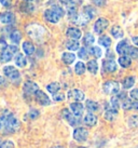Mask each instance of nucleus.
Listing matches in <instances>:
<instances>
[{"mask_svg":"<svg viewBox=\"0 0 138 148\" xmlns=\"http://www.w3.org/2000/svg\"><path fill=\"white\" fill-rule=\"evenodd\" d=\"M4 131L5 133H14L20 129V121L12 114H7L5 123H4Z\"/></svg>","mask_w":138,"mask_h":148,"instance_id":"f257e3e1","label":"nucleus"},{"mask_svg":"<svg viewBox=\"0 0 138 148\" xmlns=\"http://www.w3.org/2000/svg\"><path fill=\"white\" fill-rule=\"evenodd\" d=\"M18 48L16 45H10L0 53V62L1 63H8L13 58V56L17 54Z\"/></svg>","mask_w":138,"mask_h":148,"instance_id":"f03ea898","label":"nucleus"},{"mask_svg":"<svg viewBox=\"0 0 138 148\" xmlns=\"http://www.w3.org/2000/svg\"><path fill=\"white\" fill-rule=\"evenodd\" d=\"M3 74H4V76H5L8 79H10L12 82H17V81H20V71H18L14 66H11V65L4 66Z\"/></svg>","mask_w":138,"mask_h":148,"instance_id":"7ed1b4c3","label":"nucleus"},{"mask_svg":"<svg viewBox=\"0 0 138 148\" xmlns=\"http://www.w3.org/2000/svg\"><path fill=\"white\" fill-rule=\"evenodd\" d=\"M102 90L106 94L109 95H115L119 93L120 91V84L114 80H109V81H106L102 86Z\"/></svg>","mask_w":138,"mask_h":148,"instance_id":"20e7f679","label":"nucleus"},{"mask_svg":"<svg viewBox=\"0 0 138 148\" xmlns=\"http://www.w3.org/2000/svg\"><path fill=\"white\" fill-rule=\"evenodd\" d=\"M108 26H109V21L105 17H99L94 24V32L98 35H100L104 30L107 29Z\"/></svg>","mask_w":138,"mask_h":148,"instance_id":"39448f33","label":"nucleus"},{"mask_svg":"<svg viewBox=\"0 0 138 148\" xmlns=\"http://www.w3.org/2000/svg\"><path fill=\"white\" fill-rule=\"evenodd\" d=\"M89 137V131L84 127H77L73 131V138L78 142H84Z\"/></svg>","mask_w":138,"mask_h":148,"instance_id":"423d86ee","label":"nucleus"},{"mask_svg":"<svg viewBox=\"0 0 138 148\" xmlns=\"http://www.w3.org/2000/svg\"><path fill=\"white\" fill-rule=\"evenodd\" d=\"M35 99H36L37 103L40 104L41 106H48V105L51 104V99H50V97L45 94L43 91H41V90H38L36 92Z\"/></svg>","mask_w":138,"mask_h":148,"instance_id":"0eeeda50","label":"nucleus"},{"mask_svg":"<svg viewBox=\"0 0 138 148\" xmlns=\"http://www.w3.org/2000/svg\"><path fill=\"white\" fill-rule=\"evenodd\" d=\"M117 69H118V66L113 60L107 58L105 61H102V71L111 74V73H114Z\"/></svg>","mask_w":138,"mask_h":148,"instance_id":"6e6552de","label":"nucleus"},{"mask_svg":"<svg viewBox=\"0 0 138 148\" xmlns=\"http://www.w3.org/2000/svg\"><path fill=\"white\" fill-rule=\"evenodd\" d=\"M67 97H68V99H71V101H74V102H81V101L84 99L85 96H84V93L81 90L73 89V90L68 91Z\"/></svg>","mask_w":138,"mask_h":148,"instance_id":"1a4fd4ad","label":"nucleus"},{"mask_svg":"<svg viewBox=\"0 0 138 148\" xmlns=\"http://www.w3.org/2000/svg\"><path fill=\"white\" fill-rule=\"evenodd\" d=\"M23 90H24V93L26 95H35L37 91L39 90V86L33 81H26L24 83Z\"/></svg>","mask_w":138,"mask_h":148,"instance_id":"9d476101","label":"nucleus"},{"mask_svg":"<svg viewBox=\"0 0 138 148\" xmlns=\"http://www.w3.org/2000/svg\"><path fill=\"white\" fill-rule=\"evenodd\" d=\"M44 18L48 22H50V23L55 24V23H57V22L59 21L61 16H59L53 9H48V10L44 11Z\"/></svg>","mask_w":138,"mask_h":148,"instance_id":"9b49d317","label":"nucleus"},{"mask_svg":"<svg viewBox=\"0 0 138 148\" xmlns=\"http://www.w3.org/2000/svg\"><path fill=\"white\" fill-rule=\"evenodd\" d=\"M61 117H63L70 125H77L78 118L73 115L71 111H69V109H63V111H61Z\"/></svg>","mask_w":138,"mask_h":148,"instance_id":"f8f14e48","label":"nucleus"},{"mask_svg":"<svg viewBox=\"0 0 138 148\" xmlns=\"http://www.w3.org/2000/svg\"><path fill=\"white\" fill-rule=\"evenodd\" d=\"M15 21V16L12 12H9V11H5V12L0 13V22L4 25H9L12 24L13 22Z\"/></svg>","mask_w":138,"mask_h":148,"instance_id":"ddd939ff","label":"nucleus"},{"mask_svg":"<svg viewBox=\"0 0 138 148\" xmlns=\"http://www.w3.org/2000/svg\"><path fill=\"white\" fill-rule=\"evenodd\" d=\"M70 109H71V112H72L77 118H80V117L83 115L84 107H83V105H82L80 102H76V103L70 104Z\"/></svg>","mask_w":138,"mask_h":148,"instance_id":"4468645a","label":"nucleus"},{"mask_svg":"<svg viewBox=\"0 0 138 148\" xmlns=\"http://www.w3.org/2000/svg\"><path fill=\"white\" fill-rule=\"evenodd\" d=\"M117 116H118V110L112 108V107L108 104V105H107V108H106V111H105V119L108 120V121H113V120H115Z\"/></svg>","mask_w":138,"mask_h":148,"instance_id":"2eb2a0df","label":"nucleus"},{"mask_svg":"<svg viewBox=\"0 0 138 148\" xmlns=\"http://www.w3.org/2000/svg\"><path fill=\"white\" fill-rule=\"evenodd\" d=\"M83 123L87 125V127H94L97 123V117L93 115V112H87L84 117H83Z\"/></svg>","mask_w":138,"mask_h":148,"instance_id":"dca6fc26","label":"nucleus"},{"mask_svg":"<svg viewBox=\"0 0 138 148\" xmlns=\"http://www.w3.org/2000/svg\"><path fill=\"white\" fill-rule=\"evenodd\" d=\"M66 35H67L68 37L74 39V40H79L82 36V33L78 27H69V28L67 29V32H66Z\"/></svg>","mask_w":138,"mask_h":148,"instance_id":"f3484780","label":"nucleus"},{"mask_svg":"<svg viewBox=\"0 0 138 148\" xmlns=\"http://www.w3.org/2000/svg\"><path fill=\"white\" fill-rule=\"evenodd\" d=\"M128 47H130V45H128L127 40H122V41H120L118 45H117V48H115L117 53L120 54V55H126V52H127Z\"/></svg>","mask_w":138,"mask_h":148,"instance_id":"a211bd4d","label":"nucleus"},{"mask_svg":"<svg viewBox=\"0 0 138 148\" xmlns=\"http://www.w3.org/2000/svg\"><path fill=\"white\" fill-rule=\"evenodd\" d=\"M14 62H15V65L17 67H20V68H23L25 66L27 65V58H25L24 54L22 53H17L15 55V58H14Z\"/></svg>","mask_w":138,"mask_h":148,"instance_id":"6ab92c4d","label":"nucleus"},{"mask_svg":"<svg viewBox=\"0 0 138 148\" xmlns=\"http://www.w3.org/2000/svg\"><path fill=\"white\" fill-rule=\"evenodd\" d=\"M74 60H76V55L71 52H64L61 54V61L65 63L66 65L72 64L74 62Z\"/></svg>","mask_w":138,"mask_h":148,"instance_id":"aec40b11","label":"nucleus"},{"mask_svg":"<svg viewBox=\"0 0 138 148\" xmlns=\"http://www.w3.org/2000/svg\"><path fill=\"white\" fill-rule=\"evenodd\" d=\"M35 45L33 42L30 41H25L23 42V51L26 55H33L35 53Z\"/></svg>","mask_w":138,"mask_h":148,"instance_id":"412c9836","label":"nucleus"},{"mask_svg":"<svg viewBox=\"0 0 138 148\" xmlns=\"http://www.w3.org/2000/svg\"><path fill=\"white\" fill-rule=\"evenodd\" d=\"M86 109L89 110V112H96L99 110V105L97 102H94L92 99H87L85 103Z\"/></svg>","mask_w":138,"mask_h":148,"instance_id":"4be33fe9","label":"nucleus"},{"mask_svg":"<svg viewBox=\"0 0 138 148\" xmlns=\"http://www.w3.org/2000/svg\"><path fill=\"white\" fill-rule=\"evenodd\" d=\"M110 33L112 35V37L115 38V39H120V38H122L123 35H124L123 29H122L120 26H118V25H114L113 27L111 28V30H110Z\"/></svg>","mask_w":138,"mask_h":148,"instance_id":"5701e85b","label":"nucleus"},{"mask_svg":"<svg viewBox=\"0 0 138 148\" xmlns=\"http://www.w3.org/2000/svg\"><path fill=\"white\" fill-rule=\"evenodd\" d=\"M86 68L89 70L91 74L96 75L98 71V63L95 61V60H92V61H89L87 64H86Z\"/></svg>","mask_w":138,"mask_h":148,"instance_id":"b1692460","label":"nucleus"},{"mask_svg":"<svg viewBox=\"0 0 138 148\" xmlns=\"http://www.w3.org/2000/svg\"><path fill=\"white\" fill-rule=\"evenodd\" d=\"M119 64L121 65V67L123 68H127V67H130V64H132V61H130V56H127V55H121L118 60Z\"/></svg>","mask_w":138,"mask_h":148,"instance_id":"393cba45","label":"nucleus"},{"mask_svg":"<svg viewBox=\"0 0 138 148\" xmlns=\"http://www.w3.org/2000/svg\"><path fill=\"white\" fill-rule=\"evenodd\" d=\"M10 39L14 45H17V43H20V39H22V34L18 30H12L10 34Z\"/></svg>","mask_w":138,"mask_h":148,"instance_id":"a878e982","label":"nucleus"},{"mask_svg":"<svg viewBox=\"0 0 138 148\" xmlns=\"http://www.w3.org/2000/svg\"><path fill=\"white\" fill-rule=\"evenodd\" d=\"M134 84H135V77H133V76H128V77H126L122 81V86H123L124 89H130Z\"/></svg>","mask_w":138,"mask_h":148,"instance_id":"bb28decb","label":"nucleus"},{"mask_svg":"<svg viewBox=\"0 0 138 148\" xmlns=\"http://www.w3.org/2000/svg\"><path fill=\"white\" fill-rule=\"evenodd\" d=\"M66 48L69 51H77V50L80 49V43L77 40H69L67 43H66Z\"/></svg>","mask_w":138,"mask_h":148,"instance_id":"cd10ccee","label":"nucleus"},{"mask_svg":"<svg viewBox=\"0 0 138 148\" xmlns=\"http://www.w3.org/2000/svg\"><path fill=\"white\" fill-rule=\"evenodd\" d=\"M86 66L84 65V63L82 62H78L76 65H74V73L78 75V76H81L85 73Z\"/></svg>","mask_w":138,"mask_h":148,"instance_id":"c85d7f7f","label":"nucleus"},{"mask_svg":"<svg viewBox=\"0 0 138 148\" xmlns=\"http://www.w3.org/2000/svg\"><path fill=\"white\" fill-rule=\"evenodd\" d=\"M59 89H61V84H59L58 82H52L46 86V90L49 91L51 94H55V93H57V92L59 91Z\"/></svg>","mask_w":138,"mask_h":148,"instance_id":"c756f323","label":"nucleus"},{"mask_svg":"<svg viewBox=\"0 0 138 148\" xmlns=\"http://www.w3.org/2000/svg\"><path fill=\"white\" fill-rule=\"evenodd\" d=\"M87 51H89V53L91 54L92 56H94L95 58H99L102 54L100 48H98V47H91Z\"/></svg>","mask_w":138,"mask_h":148,"instance_id":"7c9ffc66","label":"nucleus"},{"mask_svg":"<svg viewBox=\"0 0 138 148\" xmlns=\"http://www.w3.org/2000/svg\"><path fill=\"white\" fill-rule=\"evenodd\" d=\"M98 42H99V45H102L104 48H109L110 45H111V39H110L108 36H100L99 39H98Z\"/></svg>","mask_w":138,"mask_h":148,"instance_id":"2f4dec72","label":"nucleus"},{"mask_svg":"<svg viewBox=\"0 0 138 148\" xmlns=\"http://www.w3.org/2000/svg\"><path fill=\"white\" fill-rule=\"evenodd\" d=\"M126 55L130 56V58H138V48L130 45L127 49V52H126Z\"/></svg>","mask_w":138,"mask_h":148,"instance_id":"473e14b6","label":"nucleus"},{"mask_svg":"<svg viewBox=\"0 0 138 148\" xmlns=\"http://www.w3.org/2000/svg\"><path fill=\"white\" fill-rule=\"evenodd\" d=\"M121 106L124 110H130V109H133V108H132V106H133V102H132L130 99H127V97H126V99H122L121 101Z\"/></svg>","mask_w":138,"mask_h":148,"instance_id":"72a5a7b5","label":"nucleus"},{"mask_svg":"<svg viewBox=\"0 0 138 148\" xmlns=\"http://www.w3.org/2000/svg\"><path fill=\"white\" fill-rule=\"evenodd\" d=\"M95 42V37H94L92 34L87 33L83 38V43L85 45H92Z\"/></svg>","mask_w":138,"mask_h":148,"instance_id":"f704fd0d","label":"nucleus"},{"mask_svg":"<svg viewBox=\"0 0 138 148\" xmlns=\"http://www.w3.org/2000/svg\"><path fill=\"white\" fill-rule=\"evenodd\" d=\"M83 12L85 13V15L89 17V20H92V18L94 17V15L96 14V11H95L92 7H85L84 10H83Z\"/></svg>","mask_w":138,"mask_h":148,"instance_id":"c9c22d12","label":"nucleus"},{"mask_svg":"<svg viewBox=\"0 0 138 148\" xmlns=\"http://www.w3.org/2000/svg\"><path fill=\"white\" fill-rule=\"evenodd\" d=\"M128 125L130 127H138V115H133L128 119Z\"/></svg>","mask_w":138,"mask_h":148,"instance_id":"e433bc0d","label":"nucleus"},{"mask_svg":"<svg viewBox=\"0 0 138 148\" xmlns=\"http://www.w3.org/2000/svg\"><path fill=\"white\" fill-rule=\"evenodd\" d=\"M33 9L35 8H33V5L30 3V2H26V3L20 5V10H22V11H24V12H27V13L33 12Z\"/></svg>","mask_w":138,"mask_h":148,"instance_id":"4c0bfd02","label":"nucleus"},{"mask_svg":"<svg viewBox=\"0 0 138 148\" xmlns=\"http://www.w3.org/2000/svg\"><path fill=\"white\" fill-rule=\"evenodd\" d=\"M87 54H89V51L85 48H80V49L78 50V58H79L85 60L87 58Z\"/></svg>","mask_w":138,"mask_h":148,"instance_id":"58836bf2","label":"nucleus"},{"mask_svg":"<svg viewBox=\"0 0 138 148\" xmlns=\"http://www.w3.org/2000/svg\"><path fill=\"white\" fill-rule=\"evenodd\" d=\"M39 115H40V112H39V110H37V109H35V108H31V109L29 110V112H28V117H29V118H30L31 120L37 119V118L39 117Z\"/></svg>","mask_w":138,"mask_h":148,"instance_id":"ea45409f","label":"nucleus"},{"mask_svg":"<svg viewBox=\"0 0 138 148\" xmlns=\"http://www.w3.org/2000/svg\"><path fill=\"white\" fill-rule=\"evenodd\" d=\"M0 148H14V143L12 140H4L0 144Z\"/></svg>","mask_w":138,"mask_h":148,"instance_id":"a19ab883","label":"nucleus"},{"mask_svg":"<svg viewBox=\"0 0 138 148\" xmlns=\"http://www.w3.org/2000/svg\"><path fill=\"white\" fill-rule=\"evenodd\" d=\"M53 99H54V102H63L65 99V95L57 92L55 94H53Z\"/></svg>","mask_w":138,"mask_h":148,"instance_id":"79ce46f5","label":"nucleus"},{"mask_svg":"<svg viewBox=\"0 0 138 148\" xmlns=\"http://www.w3.org/2000/svg\"><path fill=\"white\" fill-rule=\"evenodd\" d=\"M51 9H53V10H54V11H55V12L57 13V14H58V15H59V16H63V15H64V9L63 8H61V7H59V5H57V4H54V5H52V8Z\"/></svg>","mask_w":138,"mask_h":148,"instance_id":"37998d69","label":"nucleus"},{"mask_svg":"<svg viewBox=\"0 0 138 148\" xmlns=\"http://www.w3.org/2000/svg\"><path fill=\"white\" fill-rule=\"evenodd\" d=\"M0 3L2 4L4 8H11L12 7V0H0Z\"/></svg>","mask_w":138,"mask_h":148,"instance_id":"c03bdc74","label":"nucleus"},{"mask_svg":"<svg viewBox=\"0 0 138 148\" xmlns=\"http://www.w3.org/2000/svg\"><path fill=\"white\" fill-rule=\"evenodd\" d=\"M130 96L135 101H138V89H134L130 92Z\"/></svg>","mask_w":138,"mask_h":148,"instance_id":"a18cd8bd","label":"nucleus"},{"mask_svg":"<svg viewBox=\"0 0 138 148\" xmlns=\"http://www.w3.org/2000/svg\"><path fill=\"white\" fill-rule=\"evenodd\" d=\"M7 47H8L7 41H5L4 39H0V53H1V52H2Z\"/></svg>","mask_w":138,"mask_h":148,"instance_id":"49530a36","label":"nucleus"},{"mask_svg":"<svg viewBox=\"0 0 138 148\" xmlns=\"http://www.w3.org/2000/svg\"><path fill=\"white\" fill-rule=\"evenodd\" d=\"M5 117L7 115H2L0 116V131L4 127V123H5Z\"/></svg>","mask_w":138,"mask_h":148,"instance_id":"de8ad7c7","label":"nucleus"},{"mask_svg":"<svg viewBox=\"0 0 138 148\" xmlns=\"http://www.w3.org/2000/svg\"><path fill=\"white\" fill-rule=\"evenodd\" d=\"M61 3L69 7V5H71V4H74L76 3V0H59Z\"/></svg>","mask_w":138,"mask_h":148,"instance_id":"09e8293b","label":"nucleus"},{"mask_svg":"<svg viewBox=\"0 0 138 148\" xmlns=\"http://www.w3.org/2000/svg\"><path fill=\"white\" fill-rule=\"evenodd\" d=\"M93 2L98 7H102V5L105 4V0H93Z\"/></svg>","mask_w":138,"mask_h":148,"instance_id":"8fccbe9b","label":"nucleus"},{"mask_svg":"<svg viewBox=\"0 0 138 148\" xmlns=\"http://www.w3.org/2000/svg\"><path fill=\"white\" fill-rule=\"evenodd\" d=\"M132 41H133V43H134L135 45L138 47V36H135V37L132 38Z\"/></svg>","mask_w":138,"mask_h":148,"instance_id":"3c124183","label":"nucleus"},{"mask_svg":"<svg viewBox=\"0 0 138 148\" xmlns=\"http://www.w3.org/2000/svg\"><path fill=\"white\" fill-rule=\"evenodd\" d=\"M132 108H133V109H135V110H138V101H135V102H133V106H132Z\"/></svg>","mask_w":138,"mask_h":148,"instance_id":"603ef678","label":"nucleus"},{"mask_svg":"<svg viewBox=\"0 0 138 148\" xmlns=\"http://www.w3.org/2000/svg\"><path fill=\"white\" fill-rule=\"evenodd\" d=\"M4 84H5V80L2 76H0V86H3Z\"/></svg>","mask_w":138,"mask_h":148,"instance_id":"864d4df0","label":"nucleus"},{"mask_svg":"<svg viewBox=\"0 0 138 148\" xmlns=\"http://www.w3.org/2000/svg\"><path fill=\"white\" fill-rule=\"evenodd\" d=\"M51 148H65L64 146H53V147H51Z\"/></svg>","mask_w":138,"mask_h":148,"instance_id":"5fc2aeb1","label":"nucleus"},{"mask_svg":"<svg viewBox=\"0 0 138 148\" xmlns=\"http://www.w3.org/2000/svg\"><path fill=\"white\" fill-rule=\"evenodd\" d=\"M24 1H26V2H33V0H24Z\"/></svg>","mask_w":138,"mask_h":148,"instance_id":"6e6d98bb","label":"nucleus"},{"mask_svg":"<svg viewBox=\"0 0 138 148\" xmlns=\"http://www.w3.org/2000/svg\"><path fill=\"white\" fill-rule=\"evenodd\" d=\"M78 148H86V147H82V146H81V147H78Z\"/></svg>","mask_w":138,"mask_h":148,"instance_id":"4d7b16f0","label":"nucleus"},{"mask_svg":"<svg viewBox=\"0 0 138 148\" xmlns=\"http://www.w3.org/2000/svg\"><path fill=\"white\" fill-rule=\"evenodd\" d=\"M1 143H2V142H1V140H0V144H1Z\"/></svg>","mask_w":138,"mask_h":148,"instance_id":"13d9d810","label":"nucleus"}]
</instances>
